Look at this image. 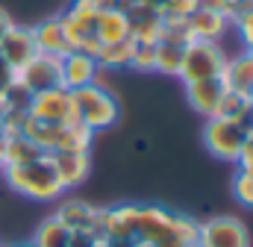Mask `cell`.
I'll return each mask as SVG.
<instances>
[{
  "instance_id": "3",
  "label": "cell",
  "mask_w": 253,
  "mask_h": 247,
  "mask_svg": "<svg viewBox=\"0 0 253 247\" xmlns=\"http://www.w3.org/2000/svg\"><path fill=\"white\" fill-rule=\"evenodd\" d=\"M71 100H74V109H77V121L83 124L85 129H91V132L109 129V126H115L118 118H121L118 97L109 88H103L100 82L74 88L71 91Z\"/></svg>"
},
{
  "instance_id": "31",
  "label": "cell",
  "mask_w": 253,
  "mask_h": 247,
  "mask_svg": "<svg viewBox=\"0 0 253 247\" xmlns=\"http://www.w3.org/2000/svg\"><path fill=\"white\" fill-rule=\"evenodd\" d=\"M236 165H239V171H242V174H251V177H253V138L245 141V147H242V153H239Z\"/></svg>"
},
{
  "instance_id": "16",
  "label": "cell",
  "mask_w": 253,
  "mask_h": 247,
  "mask_svg": "<svg viewBox=\"0 0 253 247\" xmlns=\"http://www.w3.org/2000/svg\"><path fill=\"white\" fill-rule=\"evenodd\" d=\"M186 27H189L191 39H200V41H221L233 30L227 15H218V12H209V9H200V6L186 18Z\"/></svg>"
},
{
  "instance_id": "37",
  "label": "cell",
  "mask_w": 253,
  "mask_h": 247,
  "mask_svg": "<svg viewBox=\"0 0 253 247\" xmlns=\"http://www.w3.org/2000/svg\"><path fill=\"white\" fill-rule=\"evenodd\" d=\"M9 247H36L33 242H18V245H9Z\"/></svg>"
},
{
  "instance_id": "19",
  "label": "cell",
  "mask_w": 253,
  "mask_h": 247,
  "mask_svg": "<svg viewBox=\"0 0 253 247\" xmlns=\"http://www.w3.org/2000/svg\"><path fill=\"white\" fill-rule=\"evenodd\" d=\"M94 36L100 44H115V41H126L129 36V18L121 9H100L97 21H94Z\"/></svg>"
},
{
  "instance_id": "38",
  "label": "cell",
  "mask_w": 253,
  "mask_h": 247,
  "mask_svg": "<svg viewBox=\"0 0 253 247\" xmlns=\"http://www.w3.org/2000/svg\"><path fill=\"white\" fill-rule=\"evenodd\" d=\"M132 247H156V245H147V242H135Z\"/></svg>"
},
{
  "instance_id": "22",
  "label": "cell",
  "mask_w": 253,
  "mask_h": 247,
  "mask_svg": "<svg viewBox=\"0 0 253 247\" xmlns=\"http://www.w3.org/2000/svg\"><path fill=\"white\" fill-rule=\"evenodd\" d=\"M132 50H135V41L126 39V41H115V44H100L94 59L100 65V71H124L132 62Z\"/></svg>"
},
{
  "instance_id": "13",
  "label": "cell",
  "mask_w": 253,
  "mask_h": 247,
  "mask_svg": "<svg viewBox=\"0 0 253 247\" xmlns=\"http://www.w3.org/2000/svg\"><path fill=\"white\" fill-rule=\"evenodd\" d=\"M100 233H103V239L135 242V233H138V203H118V206L100 209Z\"/></svg>"
},
{
  "instance_id": "20",
  "label": "cell",
  "mask_w": 253,
  "mask_h": 247,
  "mask_svg": "<svg viewBox=\"0 0 253 247\" xmlns=\"http://www.w3.org/2000/svg\"><path fill=\"white\" fill-rule=\"evenodd\" d=\"M215 115L236 121L248 135H251L253 132V97L251 94H239V91H230V88H227V94H224V100H221V106H218Z\"/></svg>"
},
{
  "instance_id": "33",
  "label": "cell",
  "mask_w": 253,
  "mask_h": 247,
  "mask_svg": "<svg viewBox=\"0 0 253 247\" xmlns=\"http://www.w3.org/2000/svg\"><path fill=\"white\" fill-rule=\"evenodd\" d=\"M12 80H15V71H12V68H9L6 62L0 59V94H3L6 88H9V82H12Z\"/></svg>"
},
{
  "instance_id": "8",
  "label": "cell",
  "mask_w": 253,
  "mask_h": 247,
  "mask_svg": "<svg viewBox=\"0 0 253 247\" xmlns=\"http://www.w3.org/2000/svg\"><path fill=\"white\" fill-rule=\"evenodd\" d=\"M71 233H91L94 239H103L100 233V206H91L80 197H71V200H62L53 212Z\"/></svg>"
},
{
  "instance_id": "15",
  "label": "cell",
  "mask_w": 253,
  "mask_h": 247,
  "mask_svg": "<svg viewBox=\"0 0 253 247\" xmlns=\"http://www.w3.org/2000/svg\"><path fill=\"white\" fill-rule=\"evenodd\" d=\"M227 94V85L221 77H212V80H197V82H186V97H189V106L203 115V118H212L221 106Z\"/></svg>"
},
{
  "instance_id": "34",
  "label": "cell",
  "mask_w": 253,
  "mask_h": 247,
  "mask_svg": "<svg viewBox=\"0 0 253 247\" xmlns=\"http://www.w3.org/2000/svg\"><path fill=\"white\" fill-rule=\"evenodd\" d=\"M94 3H97L100 9H121V12H126L135 0H94Z\"/></svg>"
},
{
  "instance_id": "2",
  "label": "cell",
  "mask_w": 253,
  "mask_h": 247,
  "mask_svg": "<svg viewBox=\"0 0 253 247\" xmlns=\"http://www.w3.org/2000/svg\"><path fill=\"white\" fill-rule=\"evenodd\" d=\"M0 174H3V180H6V185H9L12 191L24 194V197H30V200L47 203V200H56L65 191L47 156L33 159V162H24V165H3Z\"/></svg>"
},
{
  "instance_id": "17",
  "label": "cell",
  "mask_w": 253,
  "mask_h": 247,
  "mask_svg": "<svg viewBox=\"0 0 253 247\" xmlns=\"http://www.w3.org/2000/svg\"><path fill=\"white\" fill-rule=\"evenodd\" d=\"M221 80L230 91L253 97V50H239L236 56H227Z\"/></svg>"
},
{
  "instance_id": "32",
  "label": "cell",
  "mask_w": 253,
  "mask_h": 247,
  "mask_svg": "<svg viewBox=\"0 0 253 247\" xmlns=\"http://www.w3.org/2000/svg\"><path fill=\"white\" fill-rule=\"evenodd\" d=\"M200 9H209V12H218V15H227L230 18V6L233 0H197Z\"/></svg>"
},
{
  "instance_id": "42",
  "label": "cell",
  "mask_w": 253,
  "mask_h": 247,
  "mask_svg": "<svg viewBox=\"0 0 253 247\" xmlns=\"http://www.w3.org/2000/svg\"><path fill=\"white\" fill-rule=\"evenodd\" d=\"M186 247H200V245H197V242H191V245H186Z\"/></svg>"
},
{
  "instance_id": "26",
  "label": "cell",
  "mask_w": 253,
  "mask_h": 247,
  "mask_svg": "<svg viewBox=\"0 0 253 247\" xmlns=\"http://www.w3.org/2000/svg\"><path fill=\"white\" fill-rule=\"evenodd\" d=\"M59 15L68 18V21H77V24H88V27H94V21H97V15H100V6H97L94 0H71L68 9L59 12Z\"/></svg>"
},
{
  "instance_id": "27",
  "label": "cell",
  "mask_w": 253,
  "mask_h": 247,
  "mask_svg": "<svg viewBox=\"0 0 253 247\" xmlns=\"http://www.w3.org/2000/svg\"><path fill=\"white\" fill-rule=\"evenodd\" d=\"M132 71H156V44H147V41H135V50H132V62H129Z\"/></svg>"
},
{
  "instance_id": "25",
  "label": "cell",
  "mask_w": 253,
  "mask_h": 247,
  "mask_svg": "<svg viewBox=\"0 0 253 247\" xmlns=\"http://www.w3.org/2000/svg\"><path fill=\"white\" fill-rule=\"evenodd\" d=\"M30 103H33V91L15 77L9 82V88L0 94V112L3 115H27L30 112Z\"/></svg>"
},
{
  "instance_id": "40",
  "label": "cell",
  "mask_w": 253,
  "mask_h": 247,
  "mask_svg": "<svg viewBox=\"0 0 253 247\" xmlns=\"http://www.w3.org/2000/svg\"><path fill=\"white\" fill-rule=\"evenodd\" d=\"M91 247H103V239H100V242H94V245H91Z\"/></svg>"
},
{
  "instance_id": "24",
  "label": "cell",
  "mask_w": 253,
  "mask_h": 247,
  "mask_svg": "<svg viewBox=\"0 0 253 247\" xmlns=\"http://www.w3.org/2000/svg\"><path fill=\"white\" fill-rule=\"evenodd\" d=\"M183 56H186V44L183 41H168V39H159L156 41V71L159 74L180 77Z\"/></svg>"
},
{
  "instance_id": "39",
  "label": "cell",
  "mask_w": 253,
  "mask_h": 247,
  "mask_svg": "<svg viewBox=\"0 0 253 247\" xmlns=\"http://www.w3.org/2000/svg\"><path fill=\"white\" fill-rule=\"evenodd\" d=\"M0 138H3V112H0Z\"/></svg>"
},
{
  "instance_id": "35",
  "label": "cell",
  "mask_w": 253,
  "mask_h": 247,
  "mask_svg": "<svg viewBox=\"0 0 253 247\" xmlns=\"http://www.w3.org/2000/svg\"><path fill=\"white\" fill-rule=\"evenodd\" d=\"M12 24H15V21L9 18V12H6V9H0V39L9 33V27H12Z\"/></svg>"
},
{
  "instance_id": "36",
  "label": "cell",
  "mask_w": 253,
  "mask_h": 247,
  "mask_svg": "<svg viewBox=\"0 0 253 247\" xmlns=\"http://www.w3.org/2000/svg\"><path fill=\"white\" fill-rule=\"evenodd\" d=\"M3 165H6V156H3V138H0V171H3Z\"/></svg>"
},
{
  "instance_id": "43",
  "label": "cell",
  "mask_w": 253,
  "mask_h": 247,
  "mask_svg": "<svg viewBox=\"0 0 253 247\" xmlns=\"http://www.w3.org/2000/svg\"><path fill=\"white\" fill-rule=\"evenodd\" d=\"M251 138H253V132H251Z\"/></svg>"
},
{
  "instance_id": "5",
  "label": "cell",
  "mask_w": 253,
  "mask_h": 247,
  "mask_svg": "<svg viewBox=\"0 0 253 247\" xmlns=\"http://www.w3.org/2000/svg\"><path fill=\"white\" fill-rule=\"evenodd\" d=\"M248 138L251 135L236 121H230V118L212 115V118H206V124H203V144L221 162H233L236 165V159H239V153H242V147H245Z\"/></svg>"
},
{
  "instance_id": "7",
  "label": "cell",
  "mask_w": 253,
  "mask_h": 247,
  "mask_svg": "<svg viewBox=\"0 0 253 247\" xmlns=\"http://www.w3.org/2000/svg\"><path fill=\"white\" fill-rule=\"evenodd\" d=\"M30 115L39 118V121H47V124H80L77 121L74 100H71V91L65 85H56V88L33 94Z\"/></svg>"
},
{
  "instance_id": "23",
  "label": "cell",
  "mask_w": 253,
  "mask_h": 247,
  "mask_svg": "<svg viewBox=\"0 0 253 247\" xmlns=\"http://www.w3.org/2000/svg\"><path fill=\"white\" fill-rule=\"evenodd\" d=\"M30 242L36 247H71V230L65 227L56 215H50V218H44L36 227V233H33Z\"/></svg>"
},
{
  "instance_id": "6",
  "label": "cell",
  "mask_w": 253,
  "mask_h": 247,
  "mask_svg": "<svg viewBox=\"0 0 253 247\" xmlns=\"http://www.w3.org/2000/svg\"><path fill=\"white\" fill-rule=\"evenodd\" d=\"M200 247H251V230L233 215H215L197 224Z\"/></svg>"
},
{
  "instance_id": "12",
  "label": "cell",
  "mask_w": 253,
  "mask_h": 247,
  "mask_svg": "<svg viewBox=\"0 0 253 247\" xmlns=\"http://www.w3.org/2000/svg\"><path fill=\"white\" fill-rule=\"evenodd\" d=\"M126 18H129V36H132V41H147V44L159 41L162 24H165V15L159 12V6L135 0L126 9Z\"/></svg>"
},
{
  "instance_id": "30",
  "label": "cell",
  "mask_w": 253,
  "mask_h": 247,
  "mask_svg": "<svg viewBox=\"0 0 253 247\" xmlns=\"http://www.w3.org/2000/svg\"><path fill=\"white\" fill-rule=\"evenodd\" d=\"M233 30L242 39V50H253V9L248 15H242L239 21H233Z\"/></svg>"
},
{
  "instance_id": "4",
  "label": "cell",
  "mask_w": 253,
  "mask_h": 247,
  "mask_svg": "<svg viewBox=\"0 0 253 247\" xmlns=\"http://www.w3.org/2000/svg\"><path fill=\"white\" fill-rule=\"evenodd\" d=\"M227 65V53L221 47V41H200L191 39L186 44V56L180 68V80L183 82H197V80H212L221 77Z\"/></svg>"
},
{
  "instance_id": "18",
  "label": "cell",
  "mask_w": 253,
  "mask_h": 247,
  "mask_svg": "<svg viewBox=\"0 0 253 247\" xmlns=\"http://www.w3.org/2000/svg\"><path fill=\"white\" fill-rule=\"evenodd\" d=\"M33 39H36V47L39 53H50V56H65L71 47H68V39H65L62 30V18L59 15H50L39 24H33Z\"/></svg>"
},
{
  "instance_id": "9",
  "label": "cell",
  "mask_w": 253,
  "mask_h": 247,
  "mask_svg": "<svg viewBox=\"0 0 253 247\" xmlns=\"http://www.w3.org/2000/svg\"><path fill=\"white\" fill-rule=\"evenodd\" d=\"M36 53H39V47H36V39H33V27L12 24L9 33L0 39V59L6 62L15 74L33 59Z\"/></svg>"
},
{
  "instance_id": "21",
  "label": "cell",
  "mask_w": 253,
  "mask_h": 247,
  "mask_svg": "<svg viewBox=\"0 0 253 247\" xmlns=\"http://www.w3.org/2000/svg\"><path fill=\"white\" fill-rule=\"evenodd\" d=\"M3 156H6V165H24V162L42 159L47 153L36 141H30L24 132H15V135H3Z\"/></svg>"
},
{
  "instance_id": "10",
  "label": "cell",
  "mask_w": 253,
  "mask_h": 247,
  "mask_svg": "<svg viewBox=\"0 0 253 247\" xmlns=\"http://www.w3.org/2000/svg\"><path fill=\"white\" fill-rule=\"evenodd\" d=\"M59 59L62 56H50V53H36L33 59L27 62L15 77L33 91V94H39V91H47V88H56V85H62L59 82Z\"/></svg>"
},
{
  "instance_id": "28",
  "label": "cell",
  "mask_w": 253,
  "mask_h": 247,
  "mask_svg": "<svg viewBox=\"0 0 253 247\" xmlns=\"http://www.w3.org/2000/svg\"><path fill=\"white\" fill-rule=\"evenodd\" d=\"M197 9V0H159V12L165 18H189Z\"/></svg>"
},
{
  "instance_id": "29",
  "label": "cell",
  "mask_w": 253,
  "mask_h": 247,
  "mask_svg": "<svg viewBox=\"0 0 253 247\" xmlns=\"http://www.w3.org/2000/svg\"><path fill=\"white\" fill-rule=\"evenodd\" d=\"M233 194H236V200H239L242 206L253 209V177H251V174L236 171V180H233Z\"/></svg>"
},
{
  "instance_id": "14",
  "label": "cell",
  "mask_w": 253,
  "mask_h": 247,
  "mask_svg": "<svg viewBox=\"0 0 253 247\" xmlns=\"http://www.w3.org/2000/svg\"><path fill=\"white\" fill-rule=\"evenodd\" d=\"M47 159H50L62 188H77L80 183H85V177L91 171L88 150H53V153H47Z\"/></svg>"
},
{
  "instance_id": "11",
  "label": "cell",
  "mask_w": 253,
  "mask_h": 247,
  "mask_svg": "<svg viewBox=\"0 0 253 247\" xmlns=\"http://www.w3.org/2000/svg\"><path fill=\"white\" fill-rule=\"evenodd\" d=\"M97 74H100V65H97V59L91 53L68 50L62 59H59V82H62L68 91L97 82Z\"/></svg>"
},
{
  "instance_id": "1",
  "label": "cell",
  "mask_w": 253,
  "mask_h": 247,
  "mask_svg": "<svg viewBox=\"0 0 253 247\" xmlns=\"http://www.w3.org/2000/svg\"><path fill=\"white\" fill-rule=\"evenodd\" d=\"M135 242L156 247H186L197 242V221L186 212H171L159 203H138Z\"/></svg>"
},
{
  "instance_id": "41",
  "label": "cell",
  "mask_w": 253,
  "mask_h": 247,
  "mask_svg": "<svg viewBox=\"0 0 253 247\" xmlns=\"http://www.w3.org/2000/svg\"><path fill=\"white\" fill-rule=\"evenodd\" d=\"M144 3H153V6H159V0H144Z\"/></svg>"
}]
</instances>
